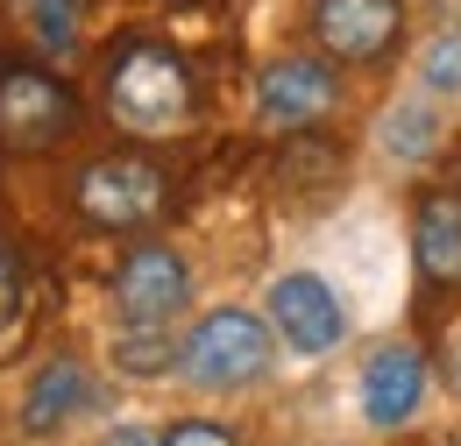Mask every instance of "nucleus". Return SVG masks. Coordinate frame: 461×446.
Here are the masks:
<instances>
[{
    "label": "nucleus",
    "instance_id": "nucleus-11",
    "mask_svg": "<svg viewBox=\"0 0 461 446\" xmlns=\"http://www.w3.org/2000/svg\"><path fill=\"white\" fill-rule=\"evenodd\" d=\"M411 263L433 290H461V192H419L411 199Z\"/></svg>",
    "mask_w": 461,
    "mask_h": 446
},
{
    "label": "nucleus",
    "instance_id": "nucleus-1",
    "mask_svg": "<svg viewBox=\"0 0 461 446\" xmlns=\"http://www.w3.org/2000/svg\"><path fill=\"white\" fill-rule=\"evenodd\" d=\"M277 361V334L263 312L249 305H213L199 312L185 334H177V376L192 383L199 397H234V390H256Z\"/></svg>",
    "mask_w": 461,
    "mask_h": 446
},
{
    "label": "nucleus",
    "instance_id": "nucleus-16",
    "mask_svg": "<svg viewBox=\"0 0 461 446\" xmlns=\"http://www.w3.org/2000/svg\"><path fill=\"white\" fill-rule=\"evenodd\" d=\"M419 93H433V100H455L461 93V29L433 36L419 50Z\"/></svg>",
    "mask_w": 461,
    "mask_h": 446
},
{
    "label": "nucleus",
    "instance_id": "nucleus-5",
    "mask_svg": "<svg viewBox=\"0 0 461 446\" xmlns=\"http://www.w3.org/2000/svg\"><path fill=\"white\" fill-rule=\"evenodd\" d=\"M71 128H78V100H71V85L58 71L0 57V149L43 156V149H58Z\"/></svg>",
    "mask_w": 461,
    "mask_h": 446
},
{
    "label": "nucleus",
    "instance_id": "nucleus-13",
    "mask_svg": "<svg viewBox=\"0 0 461 446\" xmlns=\"http://www.w3.org/2000/svg\"><path fill=\"white\" fill-rule=\"evenodd\" d=\"M114 369L121 376H177V334L171 326H121Z\"/></svg>",
    "mask_w": 461,
    "mask_h": 446
},
{
    "label": "nucleus",
    "instance_id": "nucleus-6",
    "mask_svg": "<svg viewBox=\"0 0 461 446\" xmlns=\"http://www.w3.org/2000/svg\"><path fill=\"white\" fill-rule=\"evenodd\" d=\"M263 319H270L277 347L298 354V361H327L348 340V305L320 270H285V277L263 290Z\"/></svg>",
    "mask_w": 461,
    "mask_h": 446
},
{
    "label": "nucleus",
    "instance_id": "nucleus-7",
    "mask_svg": "<svg viewBox=\"0 0 461 446\" xmlns=\"http://www.w3.org/2000/svg\"><path fill=\"white\" fill-rule=\"evenodd\" d=\"M305 36L327 64H384L404 36V0H305Z\"/></svg>",
    "mask_w": 461,
    "mask_h": 446
},
{
    "label": "nucleus",
    "instance_id": "nucleus-3",
    "mask_svg": "<svg viewBox=\"0 0 461 446\" xmlns=\"http://www.w3.org/2000/svg\"><path fill=\"white\" fill-rule=\"evenodd\" d=\"M164 199H171L164 170L149 164V156H135V149L93 156V164L71 177V206H78V220L100 227V234H142V227L164 213Z\"/></svg>",
    "mask_w": 461,
    "mask_h": 446
},
{
    "label": "nucleus",
    "instance_id": "nucleus-2",
    "mask_svg": "<svg viewBox=\"0 0 461 446\" xmlns=\"http://www.w3.org/2000/svg\"><path fill=\"white\" fill-rule=\"evenodd\" d=\"M192 107H199V93H192V71L171 43L135 36L107 57V113L128 135H177L192 120Z\"/></svg>",
    "mask_w": 461,
    "mask_h": 446
},
{
    "label": "nucleus",
    "instance_id": "nucleus-19",
    "mask_svg": "<svg viewBox=\"0 0 461 446\" xmlns=\"http://www.w3.org/2000/svg\"><path fill=\"white\" fill-rule=\"evenodd\" d=\"M447 383H455V397H461V340H455V354H447Z\"/></svg>",
    "mask_w": 461,
    "mask_h": 446
},
{
    "label": "nucleus",
    "instance_id": "nucleus-18",
    "mask_svg": "<svg viewBox=\"0 0 461 446\" xmlns=\"http://www.w3.org/2000/svg\"><path fill=\"white\" fill-rule=\"evenodd\" d=\"M93 446H164V433H157V425H142V418H121V425H107Z\"/></svg>",
    "mask_w": 461,
    "mask_h": 446
},
{
    "label": "nucleus",
    "instance_id": "nucleus-14",
    "mask_svg": "<svg viewBox=\"0 0 461 446\" xmlns=\"http://www.w3.org/2000/svg\"><path fill=\"white\" fill-rule=\"evenodd\" d=\"M22 7V22H29V36L43 43L50 57H71L78 50V22H86V0H14Z\"/></svg>",
    "mask_w": 461,
    "mask_h": 446
},
{
    "label": "nucleus",
    "instance_id": "nucleus-17",
    "mask_svg": "<svg viewBox=\"0 0 461 446\" xmlns=\"http://www.w3.org/2000/svg\"><path fill=\"white\" fill-rule=\"evenodd\" d=\"M164 446H241V440L221 418H177V425H164Z\"/></svg>",
    "mask_w": 461,
    "mask_h": 446
},
{
    "label": "nucleus",
    "instance_id": "nucleus-9",
    "mask_svg": "<svg viewBox=\"0 0 461 446\" xmlns=\"http://www.w3.org/2000/svg\"><path fill=\"white\" fill-rule=\"evenodd\" d=\"M433 390V369L411 340H384L362 354V376H355V404H362V425L369 433H404Z\"/></svg>",
    "mask_w": 461,
    "mask_h": 446
},
{
    "label": "nucleus",
    "instance_id": "nucleus-15",
    "mask_svg": "<svg viewBox=\"0 0 461 446\" xmlns=\"http://www.w3.org/2000/svg\"><path fill=\"white\" fill-rule=\"evenodd\" d=\"M22 319H29V263L14 241H0V347L22 334Z\"/></svg>",
    "mask_w": 461,
    "mask_h": 446
},
{
    "label": "nucleus",
    "instance_id": "nucleus-4",
    "mask_svg": "<svg viewBox=\"0 0 461 446\" xmlns=\"http://www.w3.org/2000/svg\"><path fill=\"white\" fill-rule=\"evenodd\" d=\"M341 113V64H327L320 50L270 57L256 71V120L270 135H312Z\"/></svg>",
    "mask_w": 461,
    "mask_h": 446
},
{
    "label": "nucleus",
    "instance_id": "nucleus-10",
    "mask_svg": "<svg viewBox=\"0 0 461 446\" xmlns=\"http://www.w3.org/2000/svg\"><path fill=\"white\" fill-rule=\"evenodd\" d=\"M93 411V369L78 361V354H50L29 383H22V411H14V425L29 433V440H58L71 418H86Z\"/></svg>",
    "mask_w": 461,
    "mask_h": 446
},
{
    "label": "nucleus",
    "instance_id": "nucleus-8",
    "mask_svg": "<svg viewBox=\"0 0 461 446\" xmlns=\"http://www.w3.org/2000/svg\"><path fill=\"white\" fill-rule=\"evenodd\" d=\"M192 305V263L171 241H135L114 270V312L121 326H171Z\"/></svg>",
    "mask_w": 461,
    "mask_h": 446
},
{
    "label": "nucleus",
    "instance_id": "nucleus-12",
    "mask_svg": "<svg viewBox=\"0 0 461 446\" xmlns=\"http://www.w3.org/2000/svg\"><path fill=\"white\" fill-rule=\"evenodd\" d=\"M440 135H447V120H440V100H433V93H404L398 107L384 113V149H391L398 164H426V156L440 149Z\"/></svg>",
    "mask_w": 461,
    "mask_h": 446
}]
</instances>
